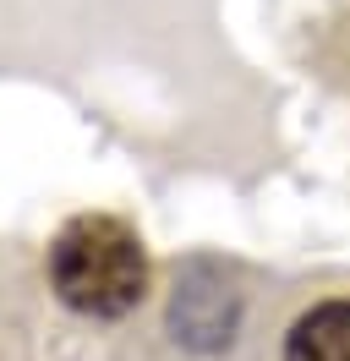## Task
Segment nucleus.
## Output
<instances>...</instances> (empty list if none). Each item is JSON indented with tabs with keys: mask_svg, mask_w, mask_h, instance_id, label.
Listing matches in <instances>:
<instances>
[{
	"mask_svg": "<svg viewBox=\"0 0 350 361\" xmlns=\"http://www.w3.org/2000/svg\"><path fill=\"white\" fill-rule=\"evenodd\" d=\"M49 285L83 317H126L148 295V252L126 219L83 214L49 247Z\"/></svg>",
	"mask_w": 350,
	"mask_h": 361,
	"instance_id": "1",
	"label": "nucleus"
},
{
	"mask_svg": "<svg viewBox=\"0 0 350 361\" xmlns=\"http://www.w3.org/2000/svg\"><path fill=\"white\" fill-rule=\"evenodd\" d=\"M284 361H350V301H323L284 334Z\"/></svg>",
	"mask_w": 350,
	"mask_h": 361,
	"instance_id": "2",
	"label": "nucleus"
}]
</instances>
